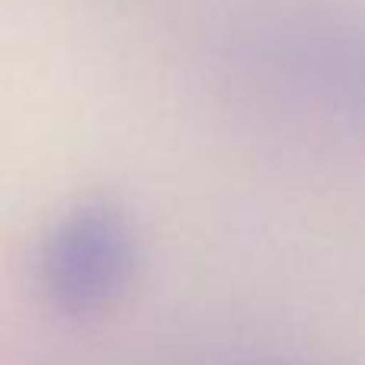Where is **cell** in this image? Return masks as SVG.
<instances>
[{"label":"cell","instance_id":"6da1fadb","mask_svg":"<svg viewBox=\"0 0 365 365\" xmlns=\"http://www.w3.org/2000/svg\"><path fill=\"white\" fill-rule=\"evenodd\" d=\"M132 259L125 218L106 205H87L55 225L42 253V279L61 311L93 314L125 289Z\"/></svg>","mask_w":365,"mask_h":365}]
</instances>
